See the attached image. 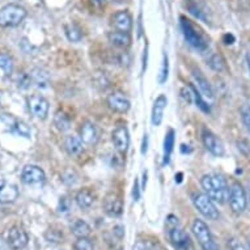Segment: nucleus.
<instances>
[{"label":"nucleus","instance_id":"28","mask_svg":"<svg viewBox=\"0 0 250 250\" xmlns=\"http://www.w3.org/2000/svg\"><path fill=\"white\" fill-rule=\"evenodd\" d=\"M64 29H66L67 38H68L71 42H79L82 40V32H80V29H79L76 25H66V28Z\"/></svg>","mask_w":250,"mask_h":250},{"label":"nucleus","instance_id":"37","mask_svg":"<svg viewBox=\"0 0 250 250\" xmlns=\"http://www.w3.org/2000/svg\"><path fill=\"white\" fill-rule=\"evenodd\" d=\"M132 250H157V249H156V245H151V244H148L147 241L139 240V241L135 242V245H134ZM159 250H163V248H159Z\"/></svg>","mask_w":250,"mask_h":250},{"label":"nucleus","instance_id":"8","mask_svg":"<svg viewBox=\"0 0 250 250\" xmlns=\"http://www.w3.org/2000/svg\"><path fill=\"white\" fill-rule=\"evenodd\" d=\"M7 245L13 250H21L24 249L25 246L28 245L29 237L28 233L25 232L24 228L21 227H12L11 229L7 232V237H5Z\"/></svg>","mask_w":250,"mask_h":250},{"label":"nucleus","instance_id":"9","mask_svg":"<svg viewBox=\"0 0 250 250\" xmlns=\"http://www.w3.org/2000/svg\"><path fill=\"white\" fill-rule=\"evenodd\" d=\"M30 113L38 119H45L49 114V101L41 95L30 96L28 100Z\"/></svg>","mask_w":250,"mask_h":250},{"label":"nucleus","instance_id":"38","mask_svg":"<svg viewBox=\"0 0 250 250\" xmlns=\"http://www.w3.org/2000/svg\"><path fill=\"white\" fill-rule=\"evenodd\" d=\"M30 83H32V79H30V76H28L26 74H21L20 76H19V80H17V84H19V86H21V88H28V86L30 85Z\"/></svg>","mask_w":250,"mask_h":250},{"label":"nucleus","instance_id":"43","mask_svg":"<svg viewBox=\"0 0 250 250\" xmlns=\"http://www.w3.org/2000/svg\"><path fill=\"white\" fill-rule=\"evenodd\" d=\"M113 233H114V236H117V237L119 238V240H122L123 234H125V230H123V227L121 226H117L113 228Z\"/></svg>","mask_w":250,"mask_h":250},{"label":"nucleus","instance_id":"15","mask_svg":"<svg viewBox=\"0 0 250 250\" xmlns=\"http://www.w3.org/2000/svg\"><path fill=\"white\" fill-rule=\"evenodd\" d=\"M107 105L117 113H126L130 109V100L121 92H113L107 96Z\"/></svg>","mask_w":250,"mask_h":250},{"label":"nucleus","instance_id":"6","mask_svg":"<svg viewBox=\"0 0 250 250\" xmlns=\"http://www.w3.org/2000/svg\"><path fill=\"white\" fill-rule=\"evenodd\" d=\"M193 203L195 208L208 220H217L219 219V211H217L216 206L213 201L207 195V194L195 193L193 195Z\"/></svg>","mask_w":250,"mask_h":250},{"label":"nucleus","instance_id":"32","mask_svg":"<svg viewBox=\"0 0 250 250\" xmlns=\"http://www.w3.org/2000/svg\"><path fill=\"white\" fill-rule=\"evenodd\" d=\"M186 5H188L189 12L191 13L194 17H197V19H199V20H203V21L206 20L205 15H203V11H202V9L198 7V4L195 3V1H193V0H188Z\"/></svg>","mask_w":250,"mask_h":250},{"label":"nucleus","instance_id":"42","mask_svg":"<svg viewBox=\"0 0 250 250\" xmlns=\"http://www.w3.org/2000/svg\"><path fill=\"white\" fill-rule=\"evenodd\" d=\"M132 195H134V201H139V198H140L139 180H135V182H134V191H132Z\"/></svg>","mask_w":250,"mask_h":250},{"label":"nucleus","instance_id":"30","mask_svg":"<svg viewBox=\"0 0 250 250\" xmlns=\"http://www.w3.org/2000/svg\"><path fill=\"white\" fill-rule=\"evenodd\" d=\"M33 80L40 88H41V86L42 88H45V86L47 85V83H49V76H47V74H46L45 71L34 70Z\"/></svg>","mask_w":250,"mask_h":250},{"label":"nucleus","instance_id":"39","mask_svg":"<svg viewBox=\"0 0 250 250\" xmlns=\"http://www.w3.org/2000/svg\"><path fill=\"white\" fill-rule=\"evenodd\" d=\"M237 146H238V149L244 153L245 156H248L250 153V147H249V143L246 142L245 139H241L237 142Z\"/></svg>","mask_w":250,"mask_h":250},{"label":"nucleus","instance_id":"5","mask_svg":"<svg viewBox=\"0 0 250 250\" xmlns=\"http://www.w3.org/2000/svg\"><path fill=\"white\" fill-rule=\"evenodd\" d=\"M181 29L185 36V40L188 41L189 45H191L194 49L199 50V51H205L208 47V42L206 41V38L198 32L195 26L190 22L188 19L181 17Z\"/></svg>","mask_w":250,"mask_h":250},{"label":"nucleus","instance_id":"16","mask_svg":"<svg viewBox=\"0 0 250 250\" xmlns=\"http://www.w3.org/2000/svg\"><path fill=\"white\" fill-rule=\"evenodd\" d=\"M111 25L114 26L115 30L130 33L132 29V19L131 15L127 11H119L111 19Z\"/></svg>","mask_w":250,"mask_h":250},{"label":"nucleus","instance_id":"11","mask_svg":"<svg viewBox=\"0 0 250 250\" xmlns=\"http://www.w3.org/2000/svg\"><path fill=\"white\" fill-rule=\"evenodd\" d=\"M45 172L36 165H28L22 169L21 180L25 185H42L45 182Z\"/></svg>","mask_w":250,"mask_h":250},{"label":"nucleus","instance_id":"45","mask_svg":"<svg viewBox=\"0 0 250 250\" xmlns=\"http://www.w3.org/2000/svg\"><path fill=\"white\" fill-rule=\"evenodd\" d=\"M224 42H226L227 45H232L234 42V37L232 34H226V36H224Z\"/></svg>","mask_w":250,"mask_h":250},{"label":"nucleus","instance_id":"48","mask_svg":"<svg viewBox=\"0 0 250 250\" xmlns=\"http://www.w3.org/2000/svg\"><path fill=\"white\" fill-rule=\"evenodd\" d=\"M143 178H144V181H143V186H142V188H143V190H144L146 189V184H147V172H144Z\"/></svg>","mask_w":250,"mask_h":250},{"label":"nucleus","instance_id":"40","mask_svg":"<svg viewBox=\"0 0 250 250\" xmlns=\"http://www.w3.org/2000/svg\"><path fill=\"white\" fill-rule=\"evenodd\" d=\"M228 248H229V250H245L244 245L236 238H230L228 241Z\"/></svg>","mask_w":250,"mask_h":250},{"label":"nucleus","instance_id":"35","mask_svg":"<svg viewBox=\"0 0 250 250\" xmlns=\"http://www.w3.org/2000/svg\"><path fill=\"white\" fill-rule=\"evenodd\" d=\"M15 127H16V131L20 134L21 136H24V138H30L32 135V131H30V127H29L28 125L22 121H17L15 123Z\"/></svg>","mask_w":250,"mask_h":250},{"label":"nucleus","instance_id":"49","mask_svg":"<svg viewBox=\"0 0 250 250\" xmlns=\"http://www.w3.org/2000/svg\"><path fill=\"white\" fill-rule=\"evenodd\" d=\"M246 63H248V67H249V71H250V51L246 54Z\"/></svg>","mask_w":250,"mask_h":250},{"label":"nucleus","instance_id":"46","mask_svg":"<svg viewBox=\"0 0 250 250\" xmlns=\"http://www.w3.org/2000/svg\"><path fill=\"white\" fill-rule=\"evenodd\" d=\"M147 143H148V138L147 135H146L143 139V147H142V153H143V155L147 152Z\"/></svg>","mask_w":250,"mask_h":250},{"label":"nucleus","instance_id":"7","mask_svg":"<svg viewBox=\"0 0 250 250\" xmlns=\"http://www.w3.org/2000/svg\"><path fill=\"white\" fill-rule=\"evenodd\" d=\"M228 201H229L230 208L234 213H242L246 209V206H248L246 191L238 182H234L230 186Z\"/></svg>","mask_w":250,"mask_h":250},{"label":"nucleus","instance_id":"17","mask_svg":"<svg viewBox=\"0 0 250 250\" xmlns=\"http://www.w3.org/2000/svg\"><path fill=\"white\" fill-rule=\"evenodd\" d=\"M168 104L167 96L160 95L155 100L153 107H152V125L153 126H160L163 122V117H164V110Z\"/></svg>","mask_w":250,"mask_h":250},{"label":"nucleus","instance_id":"47","mask_svg":"<svg viewBox=\"0 0 250 250\" xmlns=\"http://www.w3.org/2000/svg\"><path fill=\"white\" fill-rule=\"evenodd\" d=\"M246 198L250 203V181H248V184H246Z\"/></svg>","mask_w":250,"mask_h":250},{"label":"nucleus","instance_id":"27","mask_svg":"<svg viewBox=\"0 0 250 250\" xmlns=\"http://www.w3.org/2000/svg\"><path fill=\"white\" fill-rule=\"evenodd\" d=\"M208 64L212 70L220 72L226 68V64H224V59L222 58V55L219 54H212L208 59Z\"/></svg>","mask_w":250,"mask_h":250},{"label":"nucleus","instance_id":"34","mask_svg":"<svg viewBox=\"0 0 250 250\" xmlns=\"http://www.w3.org/2000/svg\"><path fill=\"white\" fill-rule=\"evenodd\" d=\"M75 250H93V244L86 237H79L74 245Z\"/></svg>","mask_w":250,"mask_h":250},{"label":"nucleus","instance_id":"1","mask_svg":"<svg viewBox=\"0 0 250 250\" xmlns=\"http://www.w3.org/2000/svg\"><path fill=\"white\" fill-rule=\"evenodd\" d=\"M201 185L202 188H203V190H205V193L207 194L213 202L223 205V203L228 199L229 188H228V184H227L226 178L223 176H220V174H215V173L206 174V176L202 177Z\"/></svg>","mask_w":250,"mask_h":250},{"label":"nucleus","instance_id":"2","mask_svg":"<svg viewBox=\"0 0 250 250\" xmlns=\"http://www.w3.org/2000/svg\"><path fill=\"white\" fill-rule=\"evenodd\" d=\"M167 230H168L169 241L176 250H194L191 238L178 223V219L173 215H169L167 220Z\"/></svg>","mask_w":250,"mask_h":250},{"label":"nucleus","instance_id":"18","mask_svg":"<svg viewBox=\"0 0 250 250\" xmlns=\"http://www.w3.org/2000/svg\"><path fill=\"white\" fill-rule=\"evenodd\" d=\"M193 76H194V80L197 83V86H198V90L201 92L202 95L205 96L206 99H208L209 101H212L213 100V90L209 85L208 80L206 79V76L202 74L199 70H193Z\"/></svg>","mask_w":250,"mask_h":250},{"label":"nucleus","instance_id":"33","mask_svg":"<svg viewBox=\"0 0 250 250\" xmlns=\"http://www.w3.org/2000/svg\"><path fill=\"white\" fill-rule=\"evenodd\" d=\"M240 113H241V119L244 126H245L246 131L249 132L250 135V106L248 104H244L240 109Z\"/></svg>","mask_w":250,"mask_h":250},{"label":"nucleus","instance_id":"31","mask_svg":"<svg viewBox=\"0 0 250 250\" xmlns=\"http://www.w3.org/2000/svg\"><path fill=\"white\" fill-rule=\"evenodd\" d=\"M169 75V61H168V55L164 54V57H163V64H161V70L160 74H159V83L160 84H164L167 82V79H168Z\"/></svg>","mask_w":250,"mask_h":250},{"label":"nucleus","instance_id":"3","mask_svg":"<svg viewBox=\"0 0 250 250\" xmlns=\"http://www.w3.org/2000/svg\"><path fill=\"white\" fill-rule=\"evenodd\" d=\"M194 236L198 240V244L203 250H219V245L215 241L208 226L203 220L195 219L191 226Z\"/></svg>","mask_w":250,"mask_h":250},{"label":"nucleus","instance_id":"21","mask_svg":"<svg viewBox=\"0 0 250 250\" xmlns=\"http://www.w3.org/2000/svg\"><path fill=\"white\" fill-rule=\"evenodd\" d=\"M64 148L71 156H79L83 152V140L75 135L67 136L64 140Z\"/></svg>","mask_w":250,"mask_h":250},{"label":"nucleus","instance_id":"23","mask_svg":"<svg viewBox=\"0 0 250 250\" xmlns=\"http://www.w3.org/2000/svg\"><path fill=\"white\" fill-rule=\"evenodd\" d=\"M174 140H176V134L173 128H169V131L165 134L164 139V161L163 164L167 165L170 160V156H172L173 147H174Z\"/></svg>","mask_w":250,"mask_h":250},{"label":"nucleus","instance_id":"36","mask_svg":"<svg viewBox=\"0 0 250 250\" xmlns=\"http://www.w3.org/2000/svg\"><path fill=\"white\" fill-rule=\"evenodd\" d=\"M46 240L49 242H61L63 240V233H62L61 230H57V229H49L46 232Z\"/></svg>","mask_w":250,"mask_h":250},{"label":"nucleus","instance_id":"4","mask_svg":"<svg viewBox=\"0 0 250 250\" xmlns=\"http://www.w3.org/2000/svg\"><path fill=\"white\" fill-rule=\"evenodd\" d=\"M26 17L25 8L17 4H8L0 9V25L4 28H12L20 25Z\"/></svg>","mask_w":250,"mask_h":250},{"label":"nucleus","instance_id":"19","mask_svg":"<svg viewBox=\"0 0 250 250\" xmlns=\"http://www.w3.org/2000/svg\"><path fill=\"white\" fill-rule=\"evenodd\" d=\"M19 198V189L12 184H0V203H13Z\"/></svg>","mask_w":250,"mask_h":250},{"label":"nucleus","instance_id":"12","mask_svg":"<svg viewBox=\"0 0 250 250\" xmlns=\"http://www.w3.org/2000/svg\"><path fill=\"white\" fill-rule=\"evenodd\" d=\"M104 211L110 216H119L123 211V202L118 194L109 193L104 198Z\"/></svg>","mask_w":250,"mask_h":250},{"label":"nucleus","instance_id":"24","mask_svg":"<svg viewBox=\"0 0 250 250\" xmlns=\"http://www.w3.org/2000/svg\"><path fill=\"white\" fill-rule=\"evenodd\" d=\"M71 232L76 236V237H88L90 234V227L89 224L82 219H76L72 224H71Z\"/></svg>","mask_w":250,"mask_h":250},{"label":"nucleus","instance_id":"22","mask_svg":"<svg viewBox=\"0 0 250 250\" xmlns=\"http://www.w3.org/2000/svg\"><path fill=\"white\" fill-rule=\"evenodd\" d=\"M75 201L78 203V206L80 208L86 209L89 208L90 206L93 205V202H95V197H93V194L92 191L88 189H83L80 190L78 194H76V197H75Z\"/></svg>","mask_w":250,"mask_h":250},{"label":"nucleus","instance_id":"44","mask_svg":"<svg viewBox=\"0 0 250 250\" xmlns=\"http://www.w3.org/2000/svg\"><path fill=\"white\" fill-rule=\"evenodd\" d=\"M68 207H70V203L67 201V198H62L61 199V207H59V211H63V212H66L68 211Z\"/></svg>","mask_w":250,"mask_h":250},{"label":"nucleus","instance_id":"41","mask_svg":"<svg viewBox=\"0 0 250 250\" xmlns=\"http://www.w3.org/2000/svg\"><path fill=\"white\" fill-rule=\"evenodd\" d=\"M89 1L90 5L97 11H101L105 7V3H106V0H89Z\"/></svg>","mask_w":250,"mask_h":250},{"label":"nucleus","instance_id":"51","mask_svg":"<svg viewBox=\"0 0 250 250\" xmlns=\"http://www.w3.org/2000/svg\"><path fill=\"white\" fill-rule=\"evenodd\" d=\"M113 1H115V3H121L122 0H113Z\"/></svg>","mask_w":250,"mask_h":250},{"label":"nucleus","instance_id":"13","mask_svg":"<svg viewBox=\"0 0 250 250\" xmlns=\"http://www.w3.org/2000/svg\"><path fill=\"white\" fill-rule=\"evenodd\" d=\"M80 139L83 140V143L88 144V146H95L97 144L100 139V131L99 128L96 127L95 123L85 121L82 123L80 127Z\"/></svg>","mask_w":250,"mask_h":250},{"label":"nucleus","instance_id":"26","mask_svg":"<svg viewBox=\"0 0 250 250\" xmlns=\"http://www.w3.org/2000/svg\"><path fill=\"white\" fill-rule=\"evenodd\" d=\"M190 86V89H191V92H193V101L195 104H197V106L201 109L203 113H209L211 111V109H209L208 106V104L206 103L205 100L202 99V95H201V92L195 88L194 85H189Z\"/></svg>","mask_w":250,"mask_h":250},{"label":"nucleus","instance_id":"10","mask_svg":"<svg viewBox=\"0 0 250 250\" xmlns=\"http://www.w3.org/2000/svg\"><path fill=\"white\" fill-rule=\"evenodd\" d=\"M202 142H203L205 147L207 148L212 155L219 156V157L224 155V146H223L220 139H219L212 131H209L207 128H203V130H202Z\"/></svg>","mask_w":250,"mask_h":250},{"label":"nucleus","instance_id":"20","mask_svg":"<svg viewBox=\"0 0 250 250\" xmlns=\"http://www.w3.org/2000/svg\"><path fill=\"white\" fill-rule=\"evenodd\" d=\"M109 41L114 46L119 49H127L128 46L131 45V37L130 33H125V32H119V30H113L107 34Z\"/></svg>","mask_w":250,"mask_h":250},{"label":"nucleus","instance_id":"29","mask_svg":"<svg viewBox=\"0 0 250 250\" xmlns=\"http://www.w3.org/2000/svg\"><path fill=\"white\" fill-rule=\"evenodd\" d=\"M0 68L4 71L5 74H12L13 71V59L8 54H0Z\"/></svg>","mask_w":250,"mask_h":250},{"label":"nucleus","instance_id":"25","mask_svg":"<svg viewBox=\"0 0 250 250\" xmlns=\"http://www.w3.org/2000/svg\"><path fill=\"white\" fill-rule=\"evenodd\" d=\"M54 125L57 126L59 131H67L71 127V119L68 115L63 111H57L55 117H54Z\"/></svg>","mask_w":250,"mask_h":250},{"label":"nucleus","instance_id":"14","mask_svg":"<svg viewBox=\"0 0 250 250\" xmlns=\"http://www.w3.org/2000/svg\"><path fill=\"white\" fill-rule=\"evenodd\" d=\"M111 140H113V144H114L115 149L119 152V153H126L128 149V146H130V135H128L127 128L125 126H121V127H117L113 131V135H111Z\"/></svg>","mask_w":250,"mask_h":250},{"label":"nucleus","instance_id":"52","mask_svg":"<svg viewBox=\"0 0 250 250\" xmlns=\"http://www.w3.org/2000/svg\"><path fill=\"white\" fill-rule=\"evenodd\" d=\"M249 249H250V236H249Z\"/></svg>","mask_w":250,"mask_h":250},{"label":"nucleus","instance_id":"50","mask_svg":"<svg viewBox=\"0 0 250 250\" xmlns=\"http://www.w3.org/2000/svg\"><path fill=\"white\" fill-rule=\"evenodd\" d=\"M181 151H182V152H186V148H185V144H184V146H182V148H181ZM188 151H191V149H190V148H188Z\"/></svg>","mask_w":250,"mask_h":250}]
</instances>
